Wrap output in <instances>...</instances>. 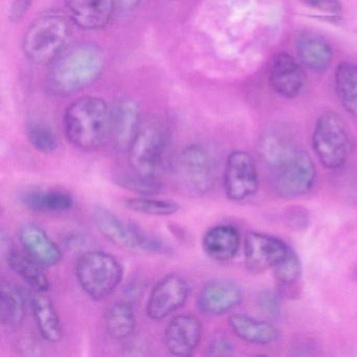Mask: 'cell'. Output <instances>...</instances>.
Returning <instances> with one entry per match:
<instances>
[{
	"label": "cell",
	"instance_id": "1",
	"mask_svg": "<svg viewBox=\"0 0 357 357\" xmlns=\"http://www.w3.org/2000/svg\"><path fill=\"white\" fill-rule=\"evenodd\" d=\"M106 66L101 47L93 43H79L66 47L51 64L47 86L54 95L68 97L95 84Z\"/></svg>",
	"mask_w": 357,
	"mask_h": 357
},
{
	"label": "cell",
	"instance_id": "2",
	"mask_svg": "<svg viewBox=\"0 0 357 357\" xmlns=\"http://www.w3.org/2000/svg\"><path fill=\"white\" fill-rule=\"evenodd\" d=\"M66 139L84 152L101 149L112 133V112L99 97H83L70 104L64 114Z\"/></svg>",
	"mask_w": 357,
	"mask_h": 357
},
{
	"label": "cell",
	"instance_id": "3",
	"mask_svg": "<svg viewBox=\"0 0 357 357\" xmlns=\"http://www.w3.org/2000/svg\"><path fill=\"white\" fill-rule=\"evenodd\" d=\"M70 35L72 26L66 16L45 14L35 20L24 34V56L37 66H51L66 51Z\"/></svg>",
	"mask_w": 357,
	"mask_h": 357
},
{
	"label": "cell",
	"instance_id": "4",
	"mask_svg": "<svg viewBox=\"0 0 357 357\" xmlns=\"http://www.w3.org/2000/svg\"><path fill=\"white\" fill-rule=\"evenodd\" d=\"M172 176L177 190L189 197H202L212 191L216 181L214 158L204 146L183 148L173 160Z\"/></svg>",
	"mask_w": 357,
	"mask_h": 357
},
{
	"label": "cell",
	"instance_id": "5",
	"mask_svg": "<svg viewBox=\"0 0 357 357\" xmlns=\"http://www.w3.org/2000/svg\"><path fill=\"white\" fill-rule=\"evenodd\" d=\"M123 277V265L109 252L87 250L77 261V281L91 300H105L118 288Z\"/></svg>",
	"mask_w": 357,
	"mask_h": 357
},
{
	"label": "cell",
	"instance_id": "6",
	"mask_svg": "<svg viewBox=\"0 0 357 357\" xmlns=\"http://www.w3.org/2000/svg\"><path fill=\"white\" fill-rule=\"evenodd\" d=\"M169 143L168 128L162 121L149 120L142 123L127 152L131 170L145 176L160 178L166 166Z\"/></svg>",
	"mask_w": 357,
	"mask_h": 357
},
{
	"label": "cell",
	"instance_id": "7",
	"mask_svg": "<svg viewBox=\"0 0 357 357\" xmlns=\"http://www.w3.org/2000/svg\"><path fill=\"white\" fill-rule=\"evenodd\" d=\"M91 219L98 231L114 245L137 255L162 254L166 248L158 238L127 222L103 206L91 208Z\"/></svg>",
	"mask_w": 357,
	"mask_h": 357
},
{
	"label": "cell",
	"instance_id": "8",
	"mask_svg": "<svg viewBox=\"0 0 357 357\" xmlns=\"http://www.w3.org/2000/svg\"><path fill=\"white\" fill-rule=\"evenodd\" d=\"M313 152L326 169L344 166L351 151V141L344 121L337 112L327 110L317 118L313 129Z\"/></svg>",
	"mask_w": 357,
	"mask_h": 357
},
{
	"label": "cell",
	"instance_id": "9",
	"mask_svg": "<svg viewBox=\"0 0 357 357\" xmlns=\"http://www.w3.org/2000/svg\"><path fill=\"white\" fill-rule=\"evenodd\" d=\"M317 181V168L307 152L298 149L292 158L273 171V190L284 199L308 193Z\"/></svg>",
	"mask_w": 357,
	"mask_h": 357
},
{
	"label": "cell",
	"instance_id": "10",
	"mask_svg": "<svg viewBox=\"0 0 357 357\" xmlns=\"http://www.w3.org/2000/svg\"><path fill=\"white\" fill-rule=\"evenodd\" d=\"M223 188L227 199L234 202H244L256 195L259 190L258 170L248 152L235 150L227 156Z\"/></svg>",
	"mask_w": 357,
	"mask_h": 357
},
{
	"label": "cell",
	"instance_id": "11",
	"mask_svg": "<svg viewBox=\"0 0 357 357\" xmlns=\"http://www.w3.org/2000/svg\"><path fill=\"white\" fill-rule=\"evenodd\" d=\"M190 286L181 275L171 273L162 278L152 289L146 313L152 321H162L185 304Z\"/></svg>",
	"mask_w": 357,
	"mask_h": 357
},
{
	"label": "cell",
	"instance_id": "12",
	"mask_svg": "<svg viewBox=\"0 0 357 357\" xmlns=\"http://www.w3.org/2000/svg\"><path fill=\"white\" fill-rule=\"evenodd\" d=\"M289 246L279 238L259 231H250L244 241V259L250 273L259 275L279 264Z\"/></svg>",
	"mask_w": 357,
	"mask_h": 357
},
{
	"label": "cell",
	"instance_id": "13",
	"mask_svg": "<svg viewBox=\"0 0 357 357\" xmlns=\"http://www.w3.org/2000/svg\"><path fill=\"white\" fill-rule=\"evenodd\" d=\"M271 89L284 99L294 100L300 96L306 83L304 66L290 54H278L268 73Z\"/></svg>",
	"mask_w": 357,
	"mask_h": 357
},
{
	"label": "cell",
	"instance_id": "14",
	"mask_svg": "<svg viewBox=\"0 0 357 357\" xmlns=\"http://www.w3.org/2000/svg\"><path fill=\"white\" fill-rule=\"evenodd\" d=\"M204 334L202 321L191 313L175 315L165 329L167 350L175 356H191L199 346Z\"/></svg>",
	"mask_w": 357,
	"mask_h": 357
},
{
	"label": "cell",
	"instance_id": "15",
	"mask_svg": "<svg viewBox=\"0 0 357 357\" xmlns=\"http://www.w3.org/2000/svg\"><path fill=\"white\" fill-rule=\"evenodd\" d=\"M243 294L235 282L227 279H215L206 282L197 296V307L206 315L225 314L241 304Z\"/></svg>",
	"mask_w": 357,
	"mask_h": 357
},
{
	"label": "cell",
	"instance_id": "16",
	"mask_svg": "<svg viewBox=\"0 0 357 357\" xmlns=\"http://www.w3.org/2000/svg\"><path fill=\"white\" fill-rule=\"evenodd\" d=\"M298 149L291 131L283 124L269 125L259 139V155L271 171L287 162Z\"/></svg>",
	"mask_w": 357,
	"mask_h": 357
},
{
	"label": "cell",
	"instance_id": "17",
	"mask_svg": "<svg viewBox=\"0 0 357 357\" xmlns=\"http://www.w3.org/2000/svg\"><path fill=\"white\" fill-rule=\"evenodd\" d=\"M18 239L24 252L43 268L57 266L63 258L61 248L35 222H24L18 229Z\"/></svg>",
	"mask_w": 357,
	"mask_h": 357
},
{
	"label": "cell",
	"instance_id": "18",
	"mask_svg": "<svg viewBox=\"0 0 357 357\" xmlns=\"http://www.w3.org/2000/svg\"><path fill=\"white\" fill-rule=\"evenodd\" d=\"M141 108L135 100H120L112 112L110 139L114 149L121 153L128 152L142 126Z\"/></svg>",
	"mask_w": 357,
	"mask_h": 357
},
{
	"label": "cell",
	"instance_id": "19",
	"mask_svg": "<svg viewBox=\"0 0 357 357\" xmlns=\"http://www.w3.org/2000/svg\"><path fill=\"white\" fill-rule=\"evenodd\" d=\"M70 20L83 30L107 26L118 7V0H66Z\"/></svg>",
	"mask_w": 357,
	"mask_h": 357
},
{
	"label": "cell",
	"instance_id": "20",
	"mask_svg": "<svg viewBox=\"0 0 357 357\" xmlns=\"http://www.w3.org/2000/svg\"><path fill=\"white\" fill-rule=\"evenodd\" d=\"M296 51L304 68L317 74L327 72L333 61V49L329 41L310 31H303L296 35Z\"/></svg>",
	"mask_w": 357,
	"mask_h": 357
},
{
	"label": "cell",
	"instance_id": "21",
	"mask_svg": "<svg viewBox=\"0 0 357 357\" xmlns=\"http://www.w3.org/2000/svg\"><path fill=\"white\" fill-rule=\"evenodd\" d=\"M202 244L208 258L227 262L235 258L239 250L240 234L234 225H215L204 234Z\"/></svg>",
	"mask_w": 357,
	"mask_h": 357
},
{
	"label": "cell",
	"instance_id": "22",
	"mask_svg": "<svg viewBox=\"0 0 357 357\" xmlns=\"http://www.w3.org/2000/svg\"><path fill=\"white\" fill-rule=\"evenodd\" d=\"M229 325L236 336L250 344L264 346L277 342L280 337L279 330L273 324L242 313L231 315Z\"/></svg>",
	"mask_w": 357,
	"mask_h": 357
},
{
	"label": "cell",
	"instance_id": "23",
	"mask_svg": "<svg viewBox=\"0 0 357 357\" xmlns=\"http://www.w3.org/2000/svg\"><path fill=\"white\" fill-rule=\"evenodd\" d=\"M32 307L35 323L43 340L51 344L61 342L63 327L51 298H47L45 294L36 292L33 298Z\"/></svg>",
	"mask_w": 357,
	"mask_h": 357
},
{
	"label": "cell",
	"instance_id": "24",
	"mask_svg": "<svg viewBox=\"0 0 357 357\" xmlns=\"http://www.w3.org/2000/svg\"><path fill=\"white\" fill-rule=\"evenodd\" d=\"M28 210L36 213H64L72 210L74 197L68 192L56 189H36L20 197Z\"/></svg>",
	"mask_w": 357,
	"mask_h": 357
},
{
	"label": "cell",
	"instance_id": "25",
	"mask_svg": "<svg viewBox=\"0 0 357 357\" xmlns=\"http://www.w3.org/2000/svg\"><path fill=\"white\" fill-rule=\"evenodd\" d=\"M5 258L10 268L20 275L35 292L45 294L49 291L50 281L43 273V267L29 255L13 248L5 255Z\"/></svg>",
	"mask_w": 357,
	"mask_h": 357
},
{
	"label": "cell",
	"instance_id": "26",
	"mask_svg": "<svg viewBox=\"0 0 357 357\" xmlns=\"http://www.w3.org/2000/svg\"><path fill=\"white\" fill-rule=\"evenodd\" d=\"M106 332L112 340H128L137 329V317L132 304L119 301L108 307L104 314Z\"/></svg>",
	"mask_w": 357,
	"mask_h": 357
},
{
	"label": "cell",
	"instance_id": "27",
	"mask_svg": "<svg viewBox=\"0 0 357 357\" xmlns=\"http://www.w3.org/2000/svg\"><path fill=\"white\" fill-rule=\"evenodd\" d=\"M336 96L344 109L357 120V64L342 62L334 73Z\"/></svg>",
	"mask_w": 357,
	"mask_h": 357
},
{
	"label": "cell",
	"instance_id": "28",
	"mask_svg": "<svg viewBox=\"0 0 357 357\" xmlns=\"http://www.w3.org/2000/svg\"><path fill=\"white\" fill-rule=\"evenodd\" d=\"M26 315V302L22 291L8 281L0 285V321L7 328L22 325Z\"/></svg>",
	"mask_w": 357,
	"mask_h": 357
},
{
	"label": "cell",
	"instance_id": "29",
	"mask_svg": "<svg viewBox=\"0 0 357 357\" xmlns=\"http://www.w3.org/2000/svg\"><path fill=\"white\" fill-rule=\"evenodd\" d=\"M114 181L119 187L135 192L142 196L156 195V194H160L164 188L160 178L145 176V175L135 172L131 169L130 171H126V172L118 171L114 173Z\"/></svg>",
	"mask_w": 357,
	"mask_h": 357
},
{
	"label": "cell",
	"instance_id": "30",
	"mask_svg": "<svg viewBox=\"0 0 357 357\" xmlns=\"http://www.w3.org/2000/svg\"><path fill=\"white\" fill-rule=\"evenodd\" d=\"M123 206L135 213L160 217L172 216L181 208L179 204L172 200L156 199L150 196L124 199Z\"/></svg>",
	"mask_w": 357,
	"mask_h": 357
},
{
	"label": "cell",
	"instance_id": "31",
	"mask_svg": "<svg viewBox=\"0 0 357 357\" xmlns=\"http://www.w3.org/2000/svg\"><path fill=\"white\" fill-rule=\"evenodd\" d=\"M26 133L31 145L41 153H53L59 147L57 135L52 127L45 123H31Z\"/></svg>",
	"mask_w": 357,
	"mask_h": 357
},
{
	"label": "cell",
	"instance_id": "32",
	"mask_svg": "<svg viewBox=\"0 0 357 357\" xmlns=\"http://www.w3.org/2000/svg\"><path fill=\"white\" fill-rule=\"evenodd\" d=\"M275 279L284 286L294 285L302 275V263L296 252L289 248L285 258L273 267Z\"/></svg>",
	"mask_w": 357,
	"mask_h": 357
},
{
	"label": "cell",
	"instance_id": "33",
	"mask_svg": "<svg viewBox=\"0 0 357 357\" xmlns=\"http://www.w3.org/2000/svg\"><path fill=\"white\" fill-rule=\"evenodd\" d=\"M256 304L259 310L268 317L275 319L281 314V302L277 292L273 290L265 289L257 294Z\"/></svg>",
	"mask_w": 357,
	"mask_h": 357
},
{
	"label": "cell",
	"instance_id": "34",
	"mask_svg": "<svg viewBox=\"0 0 357 357\" xmlns=\"http://www.w3.org/2000/svg\"><path fill=\"white\" fill-rule=\"evenodd\" d=\"M304 5L331 17H340L342 5L340 0H301Z\"/></svg>",
	"mask_w": 357,
	"mask_h": 357
},
{
	"label": "cell",
	"instance_id": "35",
	"mask_svg": "<svg viewBox=\"0 0 357 357\" xmlns=\"http://www.w3.org/2000/svg\"><path fill=\"white\" fill-rule=\"evenodd\" d=\"M285 222L294 231H305L310 225V217L305 208L296 206L286 212Z\"/></svg>",
	"mask_w": 357,
	"mask_h": 357
},
{
	"label": "cell",
	"instance_id": "36",
	"mask_svg": "<svg viewBox=\"0 0 357 357\" xmlns=\"http://www.w3.org/2000/svg\"><path fill=\"white\" fill-rule=\"evenodd\" d=\"M234 350L235 347L229 338L222 334H218L208 342L206 354L210 356H229L233 354Z\"/></svg>",
	"mask_w": 357,
	"mask_h": 357
},
{
	"label": "cell",
	"instance_id": "37",
	"mask_svg": "<svg viewBox=\"0 0 357 357\" xmlns=\"http://www.w3.org/2000/svg\"><path fill=\"white\" fill-rule=\"evenodd\" d=\"M32 0H16L12 7L11 17L12 20H18L24 15L30 7Z\"/></svg>",
	"mask_w": 357,
	"mask_h": 357
},
{
	"label": "cell",
	"instance_id": "38",
	"mask_svg": "<svg viewBox=\"0 0 357 357\" xmlns=\"http://www.w3.org/2000/svg\"><path fill=\"white\" fill-rule=\"evenodd\" d=\"M119 1L124 6H127V7H132L135 3H139V0H118V3Z\"/></svg>",
	"mask_w": 357,
	"mask_h": 357
}]
</instances>
